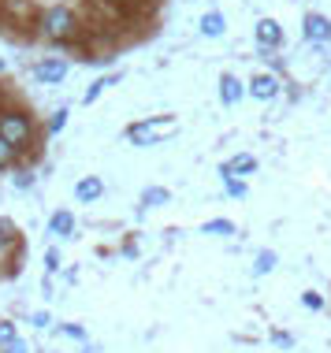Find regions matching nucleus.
Here are the masks:
<instances>
[{
	"instance_id": "nucleus-1",
	"label": "nucleus",
	"mask_w": 331,
	"mask_h": 353,
	"mask_svg": "<svg viewBox=\"0 0 331 353\" xmlns=\"http://www.w3.org/2000/svg\"><path fill=\"white\" fill-rule=\"evenodd\" d=\"M0 138H4L15 152L26 149V141H30V119L19 116V112H4V116H0Z\"/></svg>"
},
{
	"instance_id": "nucleus-2",
	"label": "nucleus",
	"mask_w": 331,
	"mask_h": 353,
	"mask_svg": "<svg viewBox=\"0 0 331 353\" xmlns=\"http://www.w3.org/2000/svg\"><path fill=\"white\" fill-rule=\"evenodd\" d=\"M41 34L49 37V41H63V37L74 34V15L68 8H49V12L41 15Z\"/></svg>"
},
{
	"instance_id": "nucleus-3",
	"label": "nucleus",
	"mask_w": 331,
	"mask_h": 353,
	"mask_svg": "<svg viewBox=\"0 0 331 353\" xmlns=\"http://www.w3.org/2000/svg\"><path fill=\"white\" fill-rule=\"evenodd\" d=\"M175 130V119L172 116H164V119H146V123H134V127L127 130L130 134V141H134V145H153V141H160V138H168Z\"/></svg>"
},
{
	"instance_id": "nucleus-4",
	"label": "nucleus",
	"mask_w": 331,
	"mask_h": 353,
	"mask_svg": "<svg viewBox=\"0 0 331 353\" xmlns=\"http://www.w3.org/2000/svg\"><path fill=\"white\" fill-rule=\"evenodd\" d=\"M63 74H68V63H63V60H45V63H37V68H34V79L45 82V85L63 82Z\"/></svg>"
},
{
	"instance_id": "nucleus-5",
	"label": "nucleus",
	"mask_w": 331,
	"mask_h": 353,
	"mask_svg": "<svg viewBox=\"0 0 331 353\" xmlns=\"http://www.w3.org/2000/svg\"><path fill=\"white\" fill-rule=\"evenodd\" d=\"M276 90H279V82L272 79V74H257V79L250 82V93L257 101H268V97H276Z\"/></svg>"
},
{
	"instance_id": "nucleus-6",
	"label": "nucleus",
	"mask_w": 331,
	"mask_h": 353,
	"mask_svg": "<svg viewBox=\"0 0 331 353\" xmlns=\"http://www.w3.org/2000/svg\"><path fill=\"white\" fill-rule=\"evenodd\" d=\"M279 37H283V30H279L276 19H261L257 23V41L261 45H279Z\"/></svg>"
},
{
	"instance_id": "nucleus-7",
	"label": "nucleus",
	"mask_w": 331,
	"mask_h": 353,
	"mask_svg": "<svg viewBox=\"0 0 331 353\" xmlns=\"http://www.w3.org/2000/svg\"><path fill=\"white\" fill-rule=\"evenodd\" d=\"M305 34L313 37V41H328V37H331V23L324 15H309L305 19Z\"/></svg>"
},
{
	"instance_id": "nucleus-8",
	"label": "nucleus",
	"mask_w": 331,
	"mask_h": 353,
	"mask_svg": "<svg viewBox=\"0 0 331 353\" xmlns=\"http://www.w3.org/2000/svg\"><path fill=\"white\" fill-rule=\"evenodd\" d=\"M101 190H105V186H101V179H97V175H90V179H82V183L74 186V194H79V201H97Z\"/></svg>"
},
{
	"instance_id": "nucleus-9",
	"label": "nucleus",
	"mask_w": 331,
	"mask_h": 353,
	"mask_svg": "<svg viewBox=\"0 0 331 353\" xmlns=\"http://www.w3.org/2000/svg\"><path fill=\"white\" fill-rule=\"evenodd\" d=\"M71 227H74L71 212H63V208H60V212H52V219H49V231L52 234H71Z\"/></svg>"
},
{
	"instance_id": "nucleus-10",
	"label": "nucleus",
	"mask_w": 331,
	"mask_h": 353,
	"mask_svg": "<svg viewBox=\"0 0 331 353\" xmlns=\"http://www.w3.org/2000/svg\"><path fill=\"white\" fill-rule=\"evenodd\" d=\"M220 93H223V101H227V104H234V101L242 97L239 79H234V74H223V79H220Z\"/></svg>"
},
{
	"instance_id": "nucleus-11",
	"label": "nucleus",
	"mask_w": 331,
	"mask_h": 353,
	"mask_svg": "<svg viewBox=\"0 0 331 353\" xmlns=\"http://www.w3.org/2000/svg\"><path fill=\"white\" fill-rule=\"evenodd\" d=\"M201 30L209 34V37H220L223 34V15L220 12H209V15L201 19Z\"/></svg>"
},
{
	"instance_id": "nucleus-12",
	"label": "nucleus",
	"mask_w": 331,
	"mask_h": 353,
	"mask_svg": "<svg viewBox=\"0 0 331 353\" xmlns=\"http://www.w3.org/2000/svg\"><path fill=\"white\" fill-rule=\"evenodd\" d=\"M168 197H172V194H168L164 186H149L146 194H141V205H164Z\"/></svg>"
},
{
	"instance_id": "nucleus-13",
	"label": "nucleus",
	"mask_w": 331,
	"mask_h": 353,
	"mask_svg": "<svg viewBox=\"0 0 331 353\" xmlns=\"http://www.w3.org/2000/svg\"><path fill=\"white\" fill-rule=\"evenodd\" d=\"M119 79V74H108V79H101V82H93L90 85V90H86V97H82V101H86V104H93V101H97L101 97V93H105V85H112V82H116Z\"/></svg>"
},
{
	"instance_id": "nucleus-14",
	"label": "nucleus",
	"mask_w": 331,
	"mask_h": 353,
	"mask_svg": "<svg viewBox=\"0 0 331 353\" xmlns=\"http://www.w3.org/2000/svg\"><path fill=\"white\" fill-rule=\"evenodd\" d=\"M253 168H257V160H253V157H234L231 164H223L227 175H234V171H253Z\"/></svg>"
},
{
	"instance_id": "nucleus-15",
	"label": "nucleus",
	"mask_w": 331,
	"mask_h": 353,
	"mask_svg": "<svg viewBox=\"0 0 331 353\" xmlns=\"http://www.w3.org/2000/svg\"><path fill=\"white\" fill-rule=\"evenodd\" d=\"M205 234H234V223L231 219H209V223H205Z\"/></svg>"
},
{
	"instance_id": "nucleus-16",
	"label": "nucleus",
	"mask_w": 331,
	"mask_h": 353,
	"mask_svg": "<svg viewBox=\"0 0 331 353\" xmlns=\"http://www.w3.org/2000/svg\"><path fill=\"white\" fill-rule=\"evenodd\" d=\"M19 342V335H15V323H0V346H15Z\"/></svg>"
},
{
	"instance_id": "nucleus-17",
	"label": "nucleus",
	"mask_w": 331,
	"mask_h": 353,
	"mask_svg": "<svg viewBox=\"0 0 331 353\" xmlns=\"http://www.w3.org/2000/svg\"><path fill=\"white\" fill-rule=\"evenodd\" d=\"M12 164H15V149L8 145L4 138H0V171H4V168H12Z\"/></svg>"
},
{
	"instance_id": "nucleus-18",
	"label": "nucleus",
	"mask_w": 331,
	"mask_h": 353,
	"mask_svg": "<svg viewBox=\"0 0 331 353\" xmlns=\"http://www.w3.org/2000/svg\"><path fill=\"white\" fill-rule=\"evenodd\" d=\"M223 179H227V194H231V197H245V186L234 183V175H227V171H223Z\"/></svg>"
},
{
	"instance_id": "nucleus-19",
	"label": "nucleus",
	"mask_w": 331,
	"mask_h": 353,
	"mask_svg": "<svg viewBox=\"0 0 331 353\" xmlns=\"http://www.w3.org/2000/svg\"><path fill=\"white\" fill-rule=\"evenodd\" d=\"M268 268H276V253H261L257 256V272H268Z\"/></svg>"
},
{
	"instance_id": "nucleus-20",
	"label": "nucleus",
	"mask_w": 331,
	"mask_h": 353,
	"mask_svg": "<svg viewBox=\"0 0 331 353\" xmlns=\"http://www.w3.org/2000/svg\"><path fill=\"white\" fill-rule=\"evenodd\" d=\"M45 264H49V272H56V268H60V253L49 250V253H45Z\"/></svg>"
},
{
	"instance_id": "nucleus-21",
	"label": "nucleus",
	"mask_w": 331,
	"mask_h": 353,
	"mask_svg": "<svg viewBox=\"0 0 331 353\" xmlns=\"http://www.w3.org/2000/svg\"><path fill=\"white\" fill-rule=\"evenodd\" d=\"M63 123H68V112H56V119H52V130H60Z\"/></svg>"
},
{
	"instance_id": "nucleus-22",
	"label": "nucleus",
	"mask_w": 331,
	"mask_h": 353,
	"mask_svg": "<svg viewBox=\"0 0 331 353\" xmlns=\"http://www.w3.org/2000/svg\"><path fill=\"white\" fill-rule=\"evenodd\" d=\"M8 353H26V346H23V342H15V346H8Z\"/></svg>"
},
{
	"instance_id": "nucleus-23",
	"label": "nucleus",
	"mask_w": 331,
	"mask_h": 353,
	"mask_svg": "<svg viewBox=\"0 0 331 353\" xmlns=\"http://www.w3.org/2000/svg\"><path fill=\"white\" fill-rule=\"evenodd\" d=\"M0 71H4V60H0Z\"/></svg>"
}]
</instances>
